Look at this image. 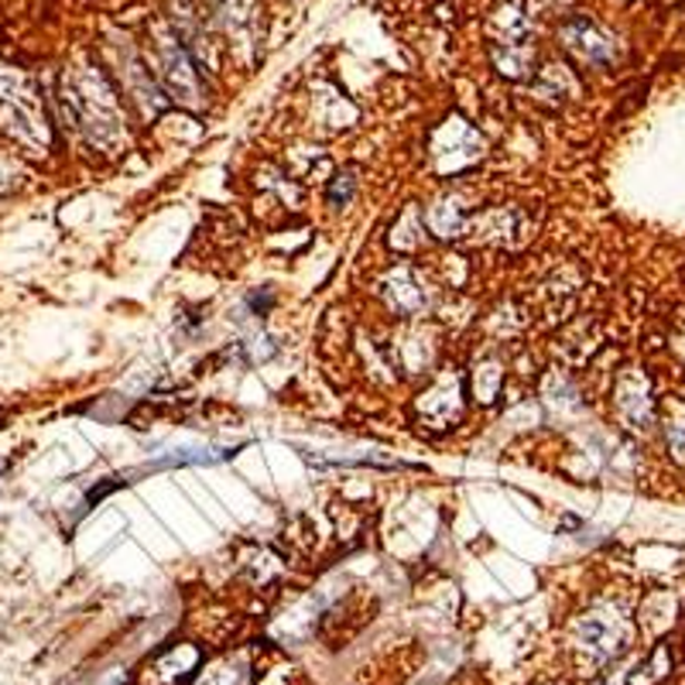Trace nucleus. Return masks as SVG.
I'll return each mask as SVG.
<instances>
[{
	"mask_svg": "<svg viewBox=\"0 0 685 685\" xmlns=\"http://www.w3.org/2000/svg\"><path fill=\"white\" fill-rule=\"evenodd\" d=\"M480 155H483L480 134L470 130L460 117L446 120L442 130L436 134V141H432V162L442 175H456V172L477 165Z\"/></svg>",
	"mask_w": 685,
	"mask_h": 685,
	"instance_id": "obj_3",
	"label": "nucleus"
},
{
	"mask_svg": "<svg viewBox=\"0 0 685 685\" xmlns=\"http://www.w3.org/2000/svg\"><path fill=\"white\" fill-rule=\"evenodd\" d=\"M617 411L634 429H648L652 425L648 378H642V374H624L620 378V384H617Z\"/></svg>",
	"mask_w": 685,
	"mask_h": 685,
	"instance_id": "obj_6",
	"label": "nucleus"
},
{
	"mask_svg": "<svg viewBox=\"0 0 685 685\" xmlns=\"http://www.w3.org/2000/svg\"><path fill=\"white\" fill-rule=\"evenodd\" d=\"M353 189H356V172H353V168H346V172H340V175H336V182H333V189H330V203H333V206L350 203Z\"/></svg>",
	"mask_w": 685,
	"mask_h": 685,
	"instance_id": "obj_12",
	"label": "nucleus"
},
{
	"mask_svg": "<svg viewBox=\"0 0 685 685\" xmlns=\"http://www.w3.org/2000/svg\"><path fill=\"white\" fill-rule=\"evenodd\" d=\"M4 422H8V408L0 404V429H4Z\"/></svg>",
	"mask_w": 685,
	"mask_h": 685,
	"instance_id": "obj_13",
	"label": "nucleus"
},
{
	"mask_svg": "<svg viewBox=\"0 0 685 685\" xmlns=\"http://www.w3.org/2000/svg\"><path fill=\"white\" fill-rule=\"evenodd\" d=\"M627 645H630V620L620 604L604 600L597 607H589L576 624V648L593 665L614 662L617 655H624Z\"/></svg>",
	"mask_w": 685,
	"mask_h": 685,
	"instance_id": "obj_2",
	"label": "nucleus"
},
{
	"mask_svg": "<svg viewBox=\"0 0 685 685\" xmlns=\"http://www.w3.org/2000/svg\"><path fill=\"white\" fill-rule=\"evenodd\" d=\"M422 415L436 425H446L460 415V381L446 374L429 394H422Z\"/></svg>",
	"mask_w": 685,
	"mask_h": 685,
	"instance_id": "obj_8",
	"label": "nucleus"
},
{
	"mask_svg": "<svg viewBox=\"0 0 685 685\" xmlns=\"http://www.w3.org/2000/svg\"><path fill=\"white\" fill-rule=\"evenodd\" d=\"M562 38H566L569 49H573L579 59H586L589 66H607V62H614V56H617L614 41H610L597 25H593V21H586V18H573V21L562 28Z\"/></svg>",
	"mask_w": 685,
	"mask_h": 685,
	"instance_id": "obj_5",
	"label": "nucleus"
},
{
	"mask_svg": "<svg viewBox=\"0 0 685 685\" xmlns=\"http://www.w3.org/2000/svg\"><path fill=\"white\" fill-rule=\"evenodd\" d=\"M162 62H165V82L172 89V97L182 100L186 107H199V86H196V72L186 59V52H182V45L165 35L162 38Z\"/></svg>",
	"mask_w": 685,
	"mask_h": 685,
	"instance_id": "obj_4",
	"label": "nucleus"
},
{
	"mask_svg": "<svg viewBox=\"0 0 685 685\" xmlns=\"http://www.w3.org/2000/svg\"><path fill=\"white\" fill-rule=\"evenodd\" d=\"M66 100L76 110V120L89 141L100 145L107 155H114L127 141L117 97L100 72H76L66 82Z\"/></svg>",
	"mask_w": 685,
	"mask_h": 685,
	"instance_id": "obj_1",
	"label": "nucleus"
},
{
	"mask_svg": "<svg viewBox=\"0 0 685 685\" xmlns=\"http://www.w3.org/2000/svg\"><path fill=\"white\" fill-rule=\"evenodd\" d=\"M500 378H505V374H500L497 363H483V368H477V398H480L483 404L497 398Z\"/></svg>",
	"mask_w": 685,
	"mask_h": 685,
	"instance_id": "obj_11",
	"label": "nucleus"
},
{
	"mask_svg": "<svg viewBox=\"0 0 685 685\" xmlns=\"http://www.w3.org/2000/svg\"><path fill=\"white\" fill-rule=\"evenodd\" d=\"M196 665H199V652H196V648H189V645L172 648L168 655H162V658L148 668V685H175V682H186Z\"/></svg>",
	"mask_w": 685,
	"mask_h": 685,
	"instance_id": "obj_7",
	"label": "nucleus"
},
{
	"mask_svg": "<svg viewBox=\"0 0 685 685\" xmlns=\"http://www.w3.org/2000/svg\"><path fill=\"white\" fill-rule=\"evenodd\" d=\"M429 223L439 237H460L467 231V213L456 199H442L429 209Z\"/></svg>",
	"mask_w": 685,
	"mask_h": 685,
	"instance_id": "obj_10",
	"label": "nucleus"
},
{
	"mask_svg": "<svg viewBox=\"0 0 685 685\" xmlns=\"http://www.w3.org/2000/svg\"><path fill=\"white\" fill-rule=\"evenodd\" d=\"M384 295L391 302V309L411 315V312H419L425 305V292L419 288V282L411 278V271L401 267V271H391L388 274V282H384Z\"/></svg>",
	"mask_w": 685,
	"mask_h": 685,
	"instance_id": "obj_9",
	"label": "nucleus"
}]
</instances>
